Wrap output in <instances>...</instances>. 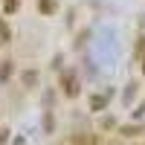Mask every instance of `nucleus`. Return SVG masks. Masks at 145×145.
<instances>
[{"instance_id": "1", "label": "nucleus", "mask_w": 145, "mask_h": 145, "mask_svg": "<svg viewBox=\"0 0 145 145\" xmlns=\"http://www.w3.org/2000/svg\"><path fill=\"white\" fill-rule=\"evenodd\" d=\"M38 9L44 12V15H52L55 12V0H38Z\"/></svg>"}, {"instance_id": "2", "label": "nucleus", "mask_w": 145, "mask_h": 145, "mask_svg": "<svg viewBox=\"0 0 145 145\" xmlns=\"http://www.w3.org/2000/svg\"><path fill=\"white\" fill-rule=\"evenodd\" d=\"M18 6H20V0H6V3H3V12H6V15H15Z\"/></svg>"}, {"instance_id": "3", "label": "nucleus", "mask_w": 145, "mask_h": 145, "mask_svg": "<svg viewBox=\"0 0 145 145\" xmlns=\"http://www.w3.org/2000/svg\"><path fill=\"white\" fill-rule=\"evenodd\" d=\"M9 72H12V61H6L3 67H0V78H9Z\"/></svg>"}, {"instance_id": "4", "label": "nucleus", "mask_w": 145, "mask_h": 145, "mask_svg": "<svg viewBox=\"0 0 145 145\" xmlns=\"http://www.w3.org/2000/svg\"><path fill=\"white\" fill-rule=\"evenodd\" d=\"M93 107H96V110H99V107H105V96H96V99H93Z\"/></svg>"}]
</instances>
